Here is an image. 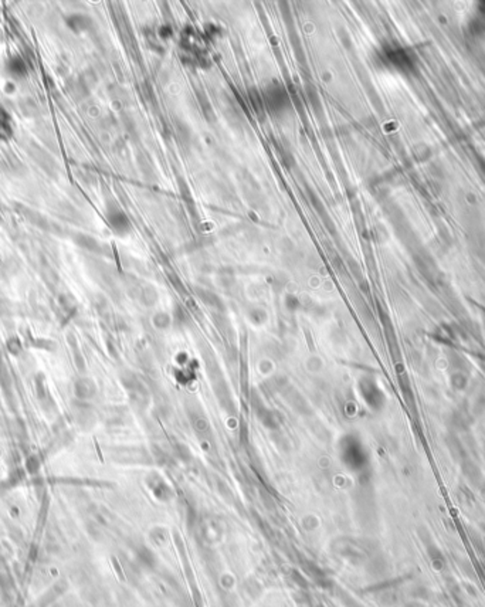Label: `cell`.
Wrapping results in <instances>:
<instances>
[{
  "label": "cell",
  "instance_id": "2",
  "mask_svg": "<svg viewBox=\"0 0 485 607\" xmlns=\"http://www.w3.org/2000/svg\"><path fill=\"white\" fill-rule=\"evenodd\" d=\"M107 220H108L110 227L119 236H125L131 230V222H129L128 216L116 206H110L108 207Z\"/></svg>",
  "mask_w": 485,
  "mask_h": 607
},
{
  "label": "cell",
  "instance_id": "6",
  "mask_svg": "<svg viewBox=\"0 0 485 607\" xmlns=\"http://www.w3.org/2000/svg\"><path fill=\"white\" fill-rule=\"evenodd\" d=\"M3 134H6V136L12 135V127H10V124H9L7 119H3V118L0 116V139H4Z\"/></svg>",
  "mask_w": 485,
  "mask_h": 607
},
{
  "label": "cell",
  "instance_id": "4",
  "mask_svg": "<svg viewBox=\"0 0 485 607\" xmlns=\"http://www.w3.org/2000/svg\"><path fill=\"white\" fill-rule=\"evenodd\" d=\"M362 392L365 396V400L375 407H380L382 402H383V395L379 390V387L373 383V382H368L365 386H362Z\"/></svg>",
  "mask_w": 485,
  "mask_h": 607
},
{
  "label": "cell",
  "instance_id": "3",
  "mask_svg": "<svg viewBox=\"0 0 485 607\" xmlns=\"http://www.w3.org/2000/svg\"><path fill=\"white\" fill-rule=\"evenodd\" d=\"M74 393L80 400H88L95 395V384L87 378H81L74 383Z\"/></svg>",
  "mask_w": 485,
  "mask_h": 607
},
{
  "label": "cell",
  "instance_id": "1",
  "mask_svg": "<svg viewBox=\"0 0 485 607\" xmlns=\"http://www.w3.org/2000/svg\"><path fill=\"white\" fill-rule=\"evenodd\" d=\"M264 104L268 112L272 115L286 113L291 107L289 95H288L286 87L278 83L268 85L264 91Z\"/></svg>",
  "mask_w": 485,
  "mask_h": 607
},
{
  "label": "cell",
  "instance_id": "5",
  "mask_svg": "<svg viewBox=\"0 0 485 607\" xmlns=\"http://www.w3.org/2000/svg\"><path fill=\"white\" fill-rule=\"evenodd\" d=\"M7 349L10 351V353H13V355H19V353L22 352V343H20V340L17 338H12L7 340Z\"/></svg>",
  "mask_w": 485,
  "mask_h": 607
}]
</instances>
